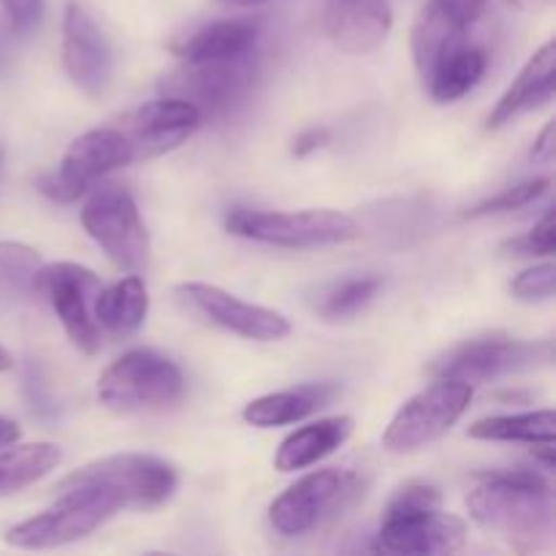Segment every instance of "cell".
<instances>
[{
    "instance_id": "cell-1",
    "label": "cell",
    "mask_w": 556,
    "mask_h": 556,
    "mask_svg": "<svg viewBox=\"0 0 556 556\" xmlns=\"http://www.w3.org/2000/svg\"><path fill=\"white\" fill-rule=\"evenodd\" d=\"M472 521L516 552L530 554L552 546L554 497L538 472L505 470L481 478L467 497Z\"/></svg>"
},
{
    "instance_id": "cell-2",
    "label": "cell",
    "mask_w": 556,
    "mask_h": 556,
    "mask_svg": "<svg viewBox=\"0 0 556 556\" xmlns=\"http://www.w3.org/2000/svg\"><path fill=\"white\" fill-rule=\"evenodd\" d=\"M434 486L407 483L386 505L378 548L389 554H456L467 543L465 521L443 514Z\"/></svg>"
},
{
    "instance_id": "cell-3",
    "label": "cell",
    "mask_w": 556,
    "mask_h": 556,
    "mask_svg": "<svg viewBox=\"0 0 556 556\" xmlns=\"http://www.w3.org/2000/svg\"><path fill=\"white\" fill-rule=\"evenodd\" d=\"M63 497L43 514L20 521L5 532V543L14 548H58L92 535L117 510L125 508L123 497L103 483H68Z\"/></svg>"
},
{
    "instance_id": "cell-4",
    "label": "cell",
    "mask_w": 556,
    "mask_h": 556,
    "mask_svg": "<svg viewBox=\"0 0 556 556\" xmlns=\"http://www.w3.org/2000/svg\"><path fill=\"white\" fill-rule=\"evenodd\" d=\"M182 369L155 351H128L98 380V400L114 413H150L182 396Z\"/></svg>"
},
{
    "instance_id": "cell-5",
    "label": "cell",
    "mask_w": 556,
    "mask_h": 556,
    "mask_svg": "<svg viewBox=\"0 0 556 556\" xmlns=\"http://www.w3.org/2000/svg\"><path fill=\"white\" fill-rule=\"evenodd\" d=\"M364 494L356 472L318 470L299 478L271 503L269 521L280 535L302 538L340 519Z\"/></svg>"
},
{
    "instance_id": "cell-6",
    "label": "cell",
    "mask_w": 556,
    "mask_h": 556,
    "mask_svg": "<svg viewBox=\"0 0 556 556\" xmlns=\"http://www.w3.org/2000/svg\"><path fill=\"white\" fill-rule=\"evenodd\" d=\"M226 228L237 237L277 244V248H324V244L351 242L362 233L351 215L334 210H233L228 212Z\"/></svg>"
},
{
    "instance_id": "cell-7",
    "label": "cell",
    "mask_w": 556,
    "mask_h": 556,
    "mask_svg": "<svg viewBox=\"0 0 556 556\" xmlns=\"http://www.w3.org/2000/svg\"><path fill=\"white\" fill-rule=\"evenodd\" d=\"M472 386L462 380L440 378L421 394L402 405L383 432V448L389 454H413L443 438L470 407Z\"/></svg>"
},
{
    "instance_id": "cell-8",
    "label": "cell",
    "mask_w": 556,
    "mask_h": 556,
    "mask_svg": "<svg viewBox=\"0 0 556 556\" xmlns=\"http://www.w3.org/2000/svg\"><path fill=\"white\" fill-rule=\"evenodd\" d=\"M134 147L128 136L117 128H96L74 141L65 152L58 172L43 174L38 179V190L47 199L68 204L85 195L101 177H106L114 168H123L134 163Z\"/></svg>"
},
{
    "instance_id": "cell-9",
    "label": "cell",
    "mask_w": 556,
    "mask_h": 556,
    "mask_svg": "<svg viewBox=\"0 0 556 556\" xmlns=\"http://www.w3.org/2000/svg\"><path fill=\"white\" fill-rule=\"evenodd\" d=\"M258 76V58L253 52L228 60H201L185 63L161 81L163 96L185 98L201 112V117H217L248 96Z\"/></svg>"
},
{
    "instance_id": "cell-10",
    "label": "cell",
    "mask_w": 556,
    "mask_h": 556,
    "mask_svg": "<svg viewBox=\"0 0 556 556\" xmlns=\"http://www.w3.org/2000/svg\"><path fill=\"white\" fill-rule=\"evenodd\" d=\"M81 226L123 269L136 271L147 264L150 237L134 195L119 185H106L87 199L81 210Z\"/></svg>"
},
{
    "instance_id": "cell-11",
    "label": "cell",
    "mask_w": 556,
    "mask_h": 556,
    "mask_svg": "<svg viewBox=\"0 0 556 556\" xmlns=\"http://www.w3.org/2000/svg\"><path fill=\"white\" fill-rule=\"evenodd\" d=\"M98 291H101V280L96 271L79 264H68V261L38 266L36 280H33V293L47 296L68 340L85 353L101 351L103 331L98 329V320L92 315V302H96Z\"/></svg>"
},
{
    "instance_id": "cell-12",
    "label": "cell",
    "mask_w": 556,
    "mask_h": 556,
    "mask_svg": "<svg viewBox=\"0 0 556 556\" xmlns=\"http://www.w3.org/2000/svg\"><path fill=\"white\" fill-rule=\"evenodd\" d=\"M103 483L123 497L125 508H157L177 492V470L168 462L147 454H117L85 465L81 470L71 472L60 486L68 483Z\"/></svg>"
},
{
    "instance_id": "cell-13",
    "label": "cell",
    "mask_w": 556,
    "mask_h": 556,
    "mask_svg": "<svg viewBox=\"0 0 556 556\" xmlns=\"http://www.w3.org/2000/svg\"><path fill=\"white\" fill-rule=\"evenodd\" d=\"M548 358H552V342L486 337V340H472L454 348L448 356L432 364V375L472 386L510 372H521V369H530L538 362H548Z\"/></svg>"
},
{
    "instance_id": "cell-14",
    "label": "cell",
    "mask_w": 556,
    "mask_h": 556,
    "mask_svg": "<svg viewBox=\"0 0 556 556\" xmlns=\"http://www.w3.org/2000/svg\"><path fill=\"white\" fill-rule=\"evenodd\" d=\"M179 296L195 313L210 318L220 329L244 337V340L277 342L291 334V324H288L286 315L275 313L269 307H261V304L242 302L233 293L210 286V282H185V286H179Z\"/></svg>"
},
{
    "instance_id": "cell-15",
    "label": "cell",
    "mask_w": 556,
    "mask_h": 556,
    "mask_svg": "<svg viewBox=\"0 0 556 556\" xmlns=\"http://www.w3.org/2000/svg\"><path fill=\"white\" fill-rule=\"evenodd\" d=\"M63 65L79 90L98 98L112 85V47L90 14L79 3L65 5Z\"/></svg>"
},
{
    "instance_id": "cell-16",
    "label": "cell",
    "mask_w": 556,
    "mask_h": 556,
    "mask_svg": "<svg viewBox=\"0 0 556 556\" xmlns=\"http://www.w3.org/2000/svg\"><path fill=\"white\" fill-rule=\"evenodd\" d=\"M492 0H427L413 30V58L418 74L456 43L470 41V30L483 20Z\"/></svg>"
},
{
    "instance_id": "cell-17",
    "label": "cell",
    "mask_w": 556,
    "mask_h": 556,
    "mask_svg": "<svg viewBox=\"0 0 556 556\" xmlns=\"http://www.w3.org/2000/svg\"><path fill=\"white\" fill-rule=\"evenodd\" d=\"M204 117L199 109L185 98H157L144 103L128 117V128L123 130L134 147V157H155L188 141L201 128Z\"/></svg>"
},
{
    "instance_id": "cell-18",
    "label": "cell",
    "mask_w": 556,
    "mask_h": 556,
    "mask_svg": "<svg viewBox=\"0 0 556 556\" xmlns=\"http://www.w3.org/2000/svg\"><path fill=\"white\" fill-rule=\"evenodd\" d=\"M326 33L348 54H367L394 25L389 0H326Z\"/></svg>"
},
{
    "instance_id": "cell-19",
    "label": "cell",
    "mask_w": 556,
    "mask_h": 556,
    "mask_svg": "<svg viewBox=\"0 0 556 556\" xmlns=\"http://www.w3.org/2000/svg\"><path fill=\"white\" fill-rule=\"evenodd\" d=\"M554 81H556V47L554 41H548L543 43L530 60H527V65L519 71L514 85L505 90V96L500 98L497 106L492 109V114H489L486 119V130L503 128V125L514 123V119L521 117V114L532 112V109L552 101Z\"/></svg>"
},
{
    "instance_id": "cell-20",
    "label": "cell",
    "mask_w": 556,
    "mask_h": 556,
    "mask_svg": "<svg viewBox=\"0 0 556 556\" xmlns=\"http://www.w3.org/2000/svg\"><path fill=\"white\" fill-rule=\"evenodd\" d=\"M489 65L486 49L478 47V43L465 41L456 43V47L445 49L432 65H429L427 74L421 76L429 87V96L440 103H451L456 98L467 96L478 81L483 79Z\"/></svg>"
},
{
    "instance_id": "cell-21",
    "label": "cell",
    "mask_w": 556,
    "mask_h": 556,
    "mask_svg": "<svg viewBox=\"0 0 556 556\" xmlns=\"http://www.w3.org/2000/svg\"><path fill=\"white\" fill-rule=\"evenodd\" d=\"M353 432V418L348 416H331L320 418V421L307 424V427L296 429L288 434L280 443L275 456L277 470L282 472H296L304 467L318 465L329 454H334Z\"/></svg>"
},
{
    "instance_id": "cell-22",
    "label": "cell",
    "mask_w": 556,
    "mask_h": 556,
    "mask_svg": "<svg viewBox=\"0 0 556 556\" xmlns=\"http://www.w3.org/2000/svg\"><path fill=\"white\" fill-rule=\"evenodd\" d=\"M258 43V25L250 20H220L201 27L193 36L174 47L182 63H201V60H228L253 52Z\"/></svg>"
},
{
    "instance_id": "cell-23",
    "label": "cell",
    "mask_w": 556,
    "mask_h": 556,
    "mask_svg": "<svg viewBox=\"0 0 556 556\" xmlns=\"http://www.w3.org/2000/svg\"><path fill=\"white\" fill-rule=\"evenodd\" d=\"M337 396L334 386H299L291 391H277V394L258 396L244 407V421L253 427H286V424L304 421L307 416L318 413Z\"/></svg>"
},
{
    "instance_id": "cell-24",
    "label": "cell",
    "mask_w": 556,
    "mask_h": 556,
    "mask_svg": "<svg viewBox=\"0 0 556 556\" xmlns=\"http://www.w3.org/2000/svg\"><path fill=\"white\" fill-rule=\"evenodd\" d=\"M150 296L141 282V277L130 275L114 286L101 288L92 302V315L98 320V329L112 337H128L144 324Z\"/></svg>"
},
{
    "instance_id": "cell-25",
    "label": "cell",
    "mask_w": 556,
    "mask_h": 556,
    "mask_svg": "<svg viewBox=\"0 0 556 556\" xmlns=\"http://www.w3.org/2000/svg\"><path fill=\"white\" fill-rule=\"evenodd\" d=\"M58 465L60 448L54 443H27L3 451L0 454V497L33 486Z\"/></svg>"
},
{
    "instance_id": "cell-26",
    "label": "cell",
    "mask_w": 556,
    "mask_h": 556,
    "mask_svg": "<svg viewBox=\"0 0 556 556\" xmlns=\"http://www.w3.org/2000/svg\"><path fill=\"white\" fill-rule=\"evenodd\" d=\"M556 418L554 410L516 413V416L481 418L470 427L472 440H494V443H554Z\"/></svg>"
},
{
    "instance_id": "cell-27",
    "label": "cell",
    "mask_w": 556,
    "mask_h": 556,
    "mask_svg": "<svg viewBox=\"0 0 556 556\" xmlns=\"http://www.w3.org/2000/svg\"><path fill=\"white\" fill-rule=\"evenodd\" d=\"M41 258L22 242H0V304L30 296Z\"/></svg>"
},
{
    "instance_id": "cell-28",
    "label": "cell",
    "mask_w": 556,
    "mask_h": 556,
    "mask_svg": "<svg viewBox=\"0 0 556 556\" xmlns=\"http://www.w3.org/2000/svg\"><path fill=\"white\" fill-rule=\"evenodd\" d=\"M380 286H383L380 277H356V280H345L324 293L318 309L326 318H345V315H353L362 307H367V304L378 296Z\"/></svg>"
},
{
    "instance_id": "cell-29",
    "label": "cell",
    "mask_w": 556,
    "mask_h": 556,
    "mask_svg": "<svg viewBox=\"0 0 556 556\" xmlns=\"http://www.w3.org/2000/svg\"><path fill=\"white\" fill-rule=\"evenodd\" d=\"M548 185H552V179L538 177V179H530V182L505 188L503 193L492 195V199H486V201H481L478 206H472V210L467 212V217H483V215H497V212L521 210V206H527V204H532L535 199H541V195L548 190Z\"/></svg>"
},
{
    "instance_id": "cell-30",
    "label": "cell",
    "mask_w": 556,
    "mask_h": 556,
    "mask_svg": "<svg viewBox=\"0 0 556 556\" xmlns=\"http://www.w3.org/2000/svg\"><path fill=\"white\" fill-rule=\"evenodd\" d=\"M554 282H556V266L554 264H541L532 266V269L521 271L514 280L510 291L521 302H546L554 296Z\"/></svg>"
},
{
    "instance_id": "cell-31",
    "label": "cell",
    "mask_w": 556,
    "mask_h": 556,
    "mask_svg": "<svg viewBox=\"0 0 556 556\" xmlns=\"http://www.w3.org/2000/svg\"><path fill=\"white\" fill-rule=\"evenodd\" d=\"M47 0H0V14L14 36H30L43 20Z\"/></svg>"
},
{
    "instance_id": "cell-32",
    "label": "cell",
    "mask_w": 556,
    "mask_h": 556,
    "mask_svg": "<svg viewBox=\"0 0 556 556\" xmlns=\"http://www.w3.org/2000/svg\"><path fill=\"white\" fill-rule=\"evenodd\" d=\"M505 250H514L519 255H554L556 250V223L554 212H546L541 220L535 223L532 231H527L525 237L514 239V242L505 244Z\"/></svg>"
},
{
    "instance_id": "cell-33",
    "label": "cell",
    "mask_w": 556,
    "mask_h": 556,
    "mask_svg": "<svg viewBox=\"0 0 556 556\" xmlns=\"http://www.w3.org/2000/svg\"><path fill=\"white\" fill-rule=\"evenodd\" d=\"M326 141H329V130H326V128H309V130H304L302 136H299L296 144H293V152H296L299 157H304V155H309V152L320 150Z\"/></svg>"
},
{
    "instance_id": "cell-34",
    "label": "cell",
    "mask_w": 556,
    "mask_h": 556,
    "mask_svg": "<svg viewBox=\"0 0 556 556\" xmlns=\"http://www.w3.org/2000/svg\"><path fill=\"white\" fill-rule=\"evenodd\" d=\"M554 157V123H548L543 128V134L538 136L535 147H532V161L538 163H552Z\"/></svg>"
},
{
    "instance_id": "cell-35",
    "label": "cell",
    "mask_w": 556,
    "mask_h": 556,
    "mask_svg": "<svg viewBox=\"0 0 556 556\" xmlns=\"http://www.w3.org/2000/svg\"><path fill=\"white\" fill-rule=\"evenodd\" d=\"M11 41H14V33L9 30L3 14H0V79H3L11 68Z\"/></svg>"
},
{
    "instance_id": "cell-36",
    "label": "cell",
    "mask_w": 556,
    "mask_h": 556,
    "mask_svg": "<svg viewBox=\"0 0 556 556\" xmlns=\"http://www.w3.org/2000/svg\"><path fill=\"white\" fill-rule=\"evenodd\" d=\"M16 440H20V427H16L11 418L0 416V448H5V445H14Z\"/></svg>"
},
{
    "instance_id": "cell-37",
    "label": "cell",
    "mask_w": 556,
    "mask_h": 556,
    "mask_svg": "<svg viewBox=\"0 0 556 556\" xmlns=\"http://www.w3.org/2000/svg\"><path fill=\"white\" fill-rule=\"evenodd\" d=\"M505 3L516 11H541V9H546L552 0H505Z\"/></svg>"
},
{
    "instance_id": "cell-38",
    "label": "cell",
    "mask_w": 556,
    "mask_h": 556,
    "mask_svg": "<svg viewBox=\"0 0 556 556\" xmlns=\"http://www.w3.org/2000/svg\"><path fill=\"white\" fill-rule=\"evenodd\" d=\"M11 367H14V358H11V353L0 345V372H9Z\"/></svg>"
},
{
    "instance_id": "cell-39",
    "label": "cell",
    "mask_w": 556,
    "mask_h": 556,
    "mask_svg": "<svg viewBox=\"0 0 556 556\" xmlns=\"http://www.w3.org/2000/svg\"><path fill=\"white\" fill-rule=\"evenodd\" d=\"M220 3H226V5H261V3H266V0H220Z\"/></svg>"
},
{
    "instance_id": "cell-40",
    "label": "cell",
    "mask_w": 556,
    "mask_h": 556,
    "mask_svg": "<svg viewBox=\"0 0 556 556\" xmlns=\"http://www.w3.org/2000/svg\"><path fill=\"white\" fill-rule=\"evenodd\" d=\"M0 172H3V150H0Z\"/></svg>"
}]
</instances>
